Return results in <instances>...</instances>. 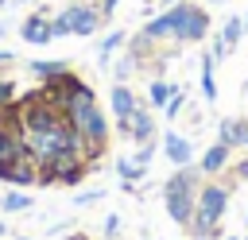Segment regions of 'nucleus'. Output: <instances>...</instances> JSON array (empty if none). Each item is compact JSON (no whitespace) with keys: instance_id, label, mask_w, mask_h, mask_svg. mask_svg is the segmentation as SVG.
<instances>
[{"instance_id":"9b49d317","label":"nucleus","mask_w":248,"mask_h":240,"mask_svg":"<svg viewBox=\"0 0 248 240\" xmlns=\"http://www.w3.org/2000/svg\"><path fill=\"white\" fill-rule=\"evenodd\" d=\"M244 135H248V120H240V116H225L217 124V143H225L229 151L244 147Z\"/></svg>"},{"instance_id":"cd10ccee","label":"nucleus","mask_w":248,"mask_h":240,"mask_svg":"<svg viewBox=\"0 0 248 240\" xmlns=\"http://www.w3.org/2000/svg\"><path fill=\"white\" fill-rule=\"evenodd\" d=\"M221 240H240V236H221Z\"/></svg>"},{"instance_id":"6ab92c4d","label":"nucleus","mask_w":248,"mask_h":240,"mask_svg":"<svg viewBox=\"0 0 248 240\" xmlns=\"http://www.w3.org/2000/svg\"><path fill=\"white\" fill-rule=\"evenodd\" d=\"M124 46V31H112V35H105V43H101V62H108L116 50Z\"/></svg>"},{"instance_id":"4be33fe9","label":"nucleus","mask_w":248,"mask_h":240,"mask_svg":"<svg viewBox=\"0 0 248 240\" xmlns=\"http://www.w3.org/2000/svg\"><path fill=\"white\" fill-rule=\"evenodd\" d=\"M0 108H19L16 105V81H4L0 77Z\"/></svg>"},{"instance_id":"72a5a7b5","label":"nucleus","mask_w":248,"mask_h":240,"mask_svg":"<svg viewBox=\"0 0 248 240\" xmlns=\"http://www.w3.org/2000/svg\"><path fill=\"white\" fill-rule=\"evenodd\" d=\"M244 23H248V15H244Z\"/></svg>"},{"instance_id":"f8f14e48","label":"nucleus","mask_w":248,"mask_h":240,"mask_svg":"<svg viewBox=\"0 0 248 240\" xmlns=\"http://www.w3.org/2000/svg\"><path fill=\"white\" fill-rule=\"evenodd\" d=\"M147 43H163V39H174V12L167 8V12H159L155 19H147L143 23V31H140Z\"/></svg>"},{"instance_id":"423d86ee","label":"nucleus","mask_w":248,"mask_h":240,"mask_svg":"<svg viewBox=\"0 0 248 240\" xmlns=\"http://www.w3.org/2000/svg\"><path fill=\"white\" fill-rule=\"evenodd\" d=\"M120 132L128 135V139H136V143H143V139H155V112L147 108V105H140L124 124H120Z\"/></svg>"},{"instance_id":"2f4dec72","label":"nucleus","mask_w":248,"mask_h":240,"mask_svg":"<svg viewBox=\"0 0 248 240\" xmlns=\"http://www.w3.org/2000/svg\"><path fill=\"white\" fill-rule=\"evenodd\" d=\"M240 240H248V232H244V236H240Z\"/></svg>"},{"instance_id":"20e7f679","label":"nucleus","mask_w":248,"mask_h":240,"mask_svg":"<svg viewBox=\"0 0 248 240\" xmlns=\"http://www.w3.org/2000/svg\"><path fill=\"white\" fill-rule=\"evenodd\" d=\"M232 186L236 182H217V178H205L202 186H198V209L194 213H205V217H213V221H225V213H229V201H232Z\"/></svg>"},{"instance_id":"c85d7f7f","label":"nucleus","mask_w":248,"mask_h":240,"mask_svg":"<svg viewBox=\"0 0 248 240\" xmlns=\"http://www.w3.org/2000/svg\"><path fill=\"white\" fill-rule=\"evenodd\" d=\"M244 228H248V213H244Z\"/></svg>"},{"instance_id":"473e14b6","label":"nucleus","mask_w":248,"mask_h":240,"mask_svg":"<svg viewBox=\"0 0 248 240\" xmlns=\"http://www.w3.org/2000/svg\"><path fill=\"white\" fill-rule=\"evenodd\" d=\"M0 232H4V225H0Z\"/></svg>"},{"instance_id":"393cba45","label":"nucleus","mask_w":248,"mask_h":240,"mask_svg":"<svg viewBox=\"0 0 248 240\" xmlns=\"http://www.w3.org/2000/svg\"><path fill=\"white\" fill-rule=\"evenodd\" d=\"M105 232H108V236H116V232H120V217H116V213H108V221H105Z\"/></svg>"},{"instance_id":"5701e85b","label":"nucleus","mask_w":248,"mask_h":240,"mask_svg":"<svg viewBox=\"0 0 248 240\" xmlns=\"http://www.w3.org/2000/svg\"><path fill=\"white\" fill-rule=\"evenodd\" d=\"M229 182H248V151L232 163V174H229Z\"/></svg>"},{"instance_id":"a211bd4d","label":"nucleus","mask_w":248,"mask_h":240,"mask_svg":"<svg viewBox=\"0 0 248 240\" xmlns=\"http://www.w3.org/2000/svg\"><path fill=\"white\" fill-rule=\"evenodd\" d=\"M31 70H35L43 81H54L58 74H66V62H31Z\"/></svg>"},{"instance_id":"4468645a","label":"nucleus","mask_w":248,"mask_h":240,"mask_svg":"<svg viewBox=\"0 0 248 240\" xmlns=\"http://www.w3.org/2000/svg\"><path fill=\"white\" fill-rule=\"evenodd\" d=\"M221 39H225L229 50H236V46L244 43V15H229V19L221 23Z\"/></svg>"},{"instance_id":"aec40b11","label":"nucleus","mask_w":248,"mask_h":240,"mask_svg":"<svg viewBox=\"0 0 248 240\" xmlns=\"http://www.w3.org/2000/svg\"><path fill=\"white\" fill-rule=\"evenodd\" d=\"M182 108H186V93H182V89H174V93H170V101H167V108H163V116H167V120H178V116H182Z\"/></svg>"},{"instance_id":"7ed1b4c3","label":"nucleus","mask_w":248,"mask_h":240,"mask_svg":"<svg viewBox=\"0 0 248 240\" xmlns=\"http://www.w3.org/2000/svg\"><path fill=\"white\" fill-rule=\"evenodd\" d=\"M174 43H202V39H209V31H213V19H209V12L202 8V4H190V0H178L174 8Z\"/></svg>"},{"instance_id":"b1692460","label":"nucleus","mask_w":248,"mask_h":240,"mask_svg":"<svg viewBox=\"0 0 248 240\" xmlns=\"http://www.w3.org/2000/svg\"><path fill=\"white\" fill-rule=\"evenodd\" d=\"M151 159H155V139H143V143H140V151H136V163H140V166H147Z\"/></svg>"},{"instance_id":"6e6552de","label":"nucleus","mask_w":248,"mask_h":240,"mask_svg":"<svg viewBox=\"0 0 248 240\" xmlns=\"http://www.w3.org/2000/svg\"><path fill=\"white\" fill-rule=\"evenodd\" d=\"M229 155H232V151H229L225 143H209V147L202 151V159H198L202 178H221V174L232 166V163H229Z\"/></svg>"},{"instance_id":"f03ea898","label":"nucleus","mask_w":248,"mask_h":240,"mask_svg":"<svg viewBox=\"0 0 248 240\" xmlns=\"http://www.w3.org/2000/svg\"><path fill=\"white\" fill-rule=\"evenodd\" d=\"M202 170L198 166H174V174L163 182V205H167V217L174 225H190L194 221V209H198V186H202Z\"/></svg>"},{"instance_id":"c756f323","label":"nucleus","mask_w":248,"mask_h":240,"mask_svg":"<svg viewBox=\"0 0 248 240\" xmlns=\"http://www.w3.org/2000/svg\"><path fill=\"white\" fill-rule=\"evenodd\" d=\"M244 39H248V23H244Z\"/></svg>"},{"instance_id":"7c9ffc66","label":"nucleus","mask_w":248,"mask_h":240,"mask_svg":"<svg viewBox=\"0 0 248 240\" xmlns=\"http://www.w3.org/2000/svg\"><path fill=\"white\" fill-rule=\"evenodd\" d=\"M244 151H248V135H244Z\"/></svg>"},{"instance_id":"bb28decb","label":"nucleus","mask_w":248,"mask_h":240,"mask_svg":"<svg viewBox=\"0 0 248 240\" xmlns=\"http://www.w3.org/2000/svg\"><path fill=\"white\" fill-rule=\"evenodd\" d=\"M174 4H178V0H163V8H174Z\"/></svg>"},{"instance_id":"a878e982","label":"nucleus","mask_w":248,"mask_h":240,"mask_svg":"<svg viewBox=\"0 0 248 240\" xmlns=\"http://www.w3.org/2000/svg\"><path fill=\"white\" fill-rule=\"evenodd\" d=\"M8 62H12V54H8V50H0V66H8Z\"/></svg>"},{"instance_id":"ddd939ff","label":"nucleus","mask_w":248,"mask_h":240,"mask_svg":"<svg viewBox=\"0 0 248 240\" xmlns=\"http://www.w3.org/2000/svg\"><path fill=\"white\" fill-rule=\"evenodd\" d=\"M186 236H190V240H221L225 228H221V221H213V217H205V213H194V221L186 225Z\"/></svg>"},{"instance_id":"f257e3e1","label":"nucleus","mask_w":248,"mask_h":240,"mask_svg":"<svg viewBox=\"0 0 248 240\" xmlns=\"http://www.w3.org/2000/svg\"><path fill=\"white\" fill-rule=\"evenodd\" d=\"M66 120H70V128L78 132V139H81V147H85V159L97 163V159L105 155V147H108V120H105V112H101V105H97V97H93V89H89L85 81L70 93V101H66Z\"/></svg>"},{"instance_id":"39448f33","label":"nucleus","mask_w":248,"mask_h":240,"mask_svg":"<svg viewBox=\"0 0 248 240\" xmlns=\"http://www.w3.org/2000/svg\"><path fill=\"white\" fill-rule=\"evenodd\" d=\"M62 19H66L70 35H93V31L105 23V15H101L97 4H70V8L62 12Z\"/></svg>"},{"instance_id":"dca6fc26","label":"nucleus","mask_w":248,"mask_h":240,"mask_svg":"<svg viewBox=\"0 0 248 240\" xmlns=\"http://www.w3.org/2000/svg\"><path fill=\"white\" fill-rule=\"evenodd\" d=\"M178 85H170V81H163V77H155L151 81V89H147V101H151V108H167V101H170V93H174Z\"/></svg>"},{"instance_id":"9d476101","label":"nucleus","mask_w":248,"mask_h":240,"mask_svg":"<svg viewBox=\"0 0 248 240\" xmlns=\"http://www.w3.org/2000/svg\"><path fill=\"white\" fill-rule=\"evenodd\" d=\"M108 101H112V116H116V124H124V120H128V116L140 108V97H136V93H132L124 81H116V85H112Z\"/></svg>"},{"instance_id":"0eeeda50","label":"nucleus","mask_w":248,"mask_h":240,"mask_svg":"<svg viewBox=\"0 0 248 240\" xmlns=\"http://www.w3.org/2000/svg\"><path fill=\"white\" fill-rule=\"evenodd\" d=\"M163 155H167L174 166H190V163H194V143H190V135L167 128V132H163Z\"/></svg>"},{"instance_id":"2eb2a0df","label":"nucleus","mask_w":248,"mask_h":240,"mask_svg":"<svg viewBox=\"0 0 248 240\" xmlns=\"http://www.w3.org/2000/svg\"><path fill=\"white\" fill-rule=\"evenodd\" d=\"M213 66H217V58H213V54L205 50V54H202V77H198V81H202V97H205V101H217V81H213Z\"/></svg>"},{"instance_id":"f3484780","label":"nucleus","mask_w":248,"mask_h":240,"mask_svg":"<svg viewBox=\"0 0 248 240\" xmlns=\"http://www.w3.org/2000/svg\"><path fill=\"white\" fill-rule=\"evenodd\" d=\"M116 174H120V182H140V178L147 174V166H140L136 159H120V163H116Z\"/></svg>"},{"instance_id":"1a4fd4ad","label":"nucleus","mask_w":248,"mask_h":240,"mask_svg":"<svg viewBox=\"0 0 248 240\" xmlns=\"http://www.w3.org/2000/svg\"><path fill=\"white\" fill-rule=\"evenodd\" d=\"M19 35H23V43L43 46V43H50V39H54V27H50L46 12H31V15L23 19V27H19Z\"/></svg>"},{"instance_id":"412c9836","label":"nucleus","mask_w":248,"mask_h":240,"mask_svg":"<svg viewBox=\"0 0 248 240\" xmlns=\"http://www.w3.org/2000/svg\"><path fill=\"white\" fill-rule=\"evenodd\" d=\"M0 205H4L8 213H19V209H27V205H31V197H23V194H16V190H12L8 197H0Z\"/></svg>"}]
</instances>
